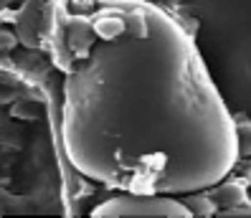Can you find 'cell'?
Returning a JSON list of instances; mask_svg holds the SVG:
<instances>
[{
  "label": "cell",
  "instance_id": "cell-5",
  "mask_svg": "<svg viewBox=\"0 0 251 218\" xmlns=\"http://www.w3.org/2000/svg\"><path fill=\"white\" fill-rule=\"evenodd\" d=\"M205 193H208V198L216 203V206H226V208L239 206V203H251L246 185L236 183V180H226V178L221 183H216V185H211Z\"/></svg>",
  "mask_w": 251,
  "mask_h": 218
},
{
  "label": "cell",
  "instance_id": "cell-2",
  "mask_svg": "<svg viewBox=\"0 0 251 218\" xmlns=\"http://www.w3.org/2000/svg\"><path fill=\"white\" fill-rule=\"evenodd\" d=\"M46 92L0 64V218L66 216V183Z\"/></svg>",
  "mask_w": 251,
  "mask_h": 218
},
{
  "label": "cell",
  "instance_id": "cell-7",
  "mask_svg": "<svg viewBox=\"0 0 251 218\" xmlns=\"http://www.w3.org/2000/svg\"><path fill=\"white\" fill-rule=\"evenodd\" d=\"M236 140H239V157L251 155V122H236Z\"/></svg>",
  "mask_w": 251,
  "mask_h": 218
},
{
  "label": "cell",
  "instance_id": "cell-3",
  "mask_svg": "<svg viewBox=\"0 0 251 218\" xmlns=\"http://www.w3.org/2000/svg\"><path fill=\"white\" fill-rule=\"evenodd\" d=\"M193 43L233 122H251V0H183Z\"/></svg>",
  "mask_w": 251,
  "mask_h": 218
},
{
  "label": "cell",
  "instance_id": "cell-4",
  "mask_svg": "<svg viewBox=\"0 0 251 218\" xmlns=\"http://www.w3.org/2000/svg\"><path fill=\"white\" fill-rule=\"evenodd\" d=\"M92 218H190L188 206L175 195L104 191V198L86 211Z\"/></svg>",
  "mask_w": 251,
  "mask_h": 218
},
{
  "label": "cell",
  "instance_id": "cell-1",
  "mask_svg": "<svg viewBox=\"0 0 251 218\" xmlns=\"http://www.w3.org/2000/svg\"><path fill=\"white\" fill-rule=\"evenodd\" d=\"M61 86L64 160L101 191L188 195L239 163L236 122L185 28L157 5L84 23Z\"/></svg>",
  "mask_w": 251,
  "mask_h": 218
},
{
  "label": "cell",
  "instance_id": "cell-6",
  "mask_svg": "<svg viewBox=\"0 0 251 218\" xmlns=\"http://www.w3.org/2000/svg\"><path fill=\"white\" fill-rule=\"evenodd\" d=\"M180 200L188 206L190 216H216V203L208 198V193H205V191L180 195Z\"/></svg>",
  "mask_w": 251,
  "mask_h": 218
}]
</instances>
